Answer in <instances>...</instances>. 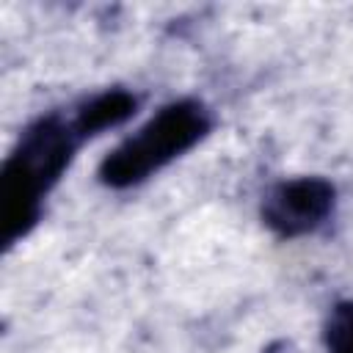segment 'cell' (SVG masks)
<instances>
[{
	"label": "cell",
	"instance_id": "cell-5",
	"mask_svg": "<svg viewBox=\"0 0 353 353\" xmlns=\"http://www.w3.org/2000/svg\"><path fill=\"white\" fill-rule=\"evenodd\" d=\"M328 353H353V301L336 303L325 325Z\"/></svg>",
	"mask_w": 353,
	"mask_h": 353
},
{
	"label": "cell",
	"instance_id": "cell-4",
	"mask_svg": "<svg viewBox=\"0 0 353 353\" xmlns=\"http://www.w3.org/2000/svg\"><path fill=\"white\" fill-rule=\"evenodd\" d=\"M135 108H138V97L119 88V91H105V94L85 99L83 105L74 108L72 119H74V127L80 130V135L91 138L108 127L127 121L135 113Z\"/></svg>",
	"mask_w": 353,
	"mask_h": 353
},
{
	"label": "cell",
	"instance_id": "cell-1",
	"mask_svg": "<svg viewBox=\"0 0 353 353\" xmlns=\"http://www.w3.org/2000/svg\"><path fill=\"white\" fill-rule=\"evenodd\" d=\"M85 138L74 127V119L58 113L33 121L19 146L11 152L3 168V237L14 243L25 237L41 215L44 196L66 171L74 149Z\"/></svg>",
	"mask_w": 353,
	"mask_h": 353
},
{
	"label": "cell",
	"instance_id": "cell-3",
	"mask_svg": "<svg viewBox=\"0 0 353 353\" xmlns=\"http://www.w3.org/2000/svg\"><path fill=\"white\" fill-rule=\"evenodd\" d=\"M334 185L320 176H298L276 185L265 204V223L281 237H301L325 223L334 212Z\"/></svg>",
	"mask_w": 353,
	"mask_h": 353
},
{
	"label": "cell",
	"instance_id": "cell-2",
	"mask_svg": "<svg viewBox=\"0 0 353 353\" xmlns=\"http://www.w3.org/2000/svg\"><path fill=\"white\" fill-rule=\"evenodd\" d=\"M210 113L199 99L168 102L102 160L99 179L110 188L141 185L193 149L210 132Z\"/></svg>",
	"mask_w": 353,
	"mask_h": 353
}]
</instances>
